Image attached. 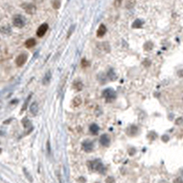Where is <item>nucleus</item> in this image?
Instances as JSON below:
<instances>
[{"mask_svg": "<svg viewBox=\"0 0 183 183\" xmlns=\"http://www.w3.org/2000/svg\"><path fill=\"white\" fill-rule=\"evenodd\" d=\"M100 144L103 146V147H108L110 145V137L108 135H102L101 137H100Z\"/></svg>", "mask_w": 183, "mask_h": 183, "instance_id": "8", "label": "nucleus"}, {"mask_svg": "<svg viewBox=\"0 0 183 183\" xmlns=\"http://www.w3.org/2000/svg\"><path fill=\"white\" fill-rule=\"evenodd\" d=\"M29 110H30V113H31L32 114H34V115L37 114L38 112H39V105H38V104H37L36 102L32 103L31 105H30Z\"/></svg>", "mask_w": 183, "mask_h": 183, "instance_id": "12", "label": "nucleus"}, {"mask_svg": "<svg viewBox=\"0 0 183 183\" xmlns=\"http://www.w3.org/2000/svg\"><path fill=\"white\" fill-rule=\"evenodd\" d=\"M52 7H53V8H55V9L60 8V7H61V1L60 0H54V1L52 2Z\"/></svg>", "mask_w": 183, "mask_h": 183, "instance_id": "22", "label": "nucleus"}, {"mask_svg": "<svg viewBox=\"0 0 183 183\" xmlns=\"http://www.w3.org/2000/svg\"><path fill=\"white\" fill-rule=\"evenodd\" d=\"M50 79H51V72L50 71H47V73L45 74V76H44V78H43V80H42V83L44 84V85L49 84L50 82Z\"/></svg>", "mask_w": 183, "mask_h": 183, "instance_id": "14", "label": "nucleus"}, {"mask_svg": "<svg viewBox=\"0 0 183 183\" xmlns=\"http://www.w3.org/2000/svg\"><path fill=\"white\" fill-rule=\"evenodd\" d=\"M103 97H104L107 102H112L113 100L115 99L116 93H115V92H114L113 89L108 88V89H105V90L103 92Z\"/></svg>", "mask_w": 183, "mask_h": 183, "instance_id": "2", "label": "nucleus"}, {"mask_svg": "<svg viewBox=\"0 0 183 183\" xmlns=\"http://www.w3.org/2000/svg\"><path fill=\"white\" fill-rule=\"evenodd\" d=\"M144 49L146 50H151L152 49H153V43L152 42H150V41H148V42H147L146 44H145V46H144Z\"/></svg>", "mask_w": 183, "mask_h": 183, "instance_id": "21", "label": "nucleus"}, {"mask_svg": "<svg viewBox=\"0 0 183 183\" xmlns=\"http://www.w3.org/2000/svg\"><path fill=\"white\" fill-rule=\"evenodd\" d=\"M82 103V98L80 97V96H76V97H74L73 100H72V104H73V106H75V107L81 105Z\"/></svg>", "mask_w": 183, "mask_h": 183, "instance_id": "17", "label": "nucleus"}, {"mask_svg": "<svg viewBox=\"0 0 183 183\" xmlns=\"http://www.w3.org/2000/svg\"><path fill=\"white\" fill-rule=\"evenodd\" d=\"M27 60H28V55L26 53H21V54L18 55L16 59V64L18 67H21L26 63Z\"/></svg>", "mask_w": 183, "mask_h": 183, "instance_id": "4", "label": "nucleus"}, {"mask_svg": "<svg viewBox=\"0 0 183 183\" xmlns=\"http://www.w3.org/2000/svg\"><path fill=\"white\" fill-rule=\"evenodd\" d=\"M36 45V40L35 39H28L26 42H25V46L28 49H30L32 47H34Z\"/></svg>", "mask_w": 183, "mask_h": 183, "instance_id": "15", "label": "nucleus"}, {"mask_svg": "<svg viewBox=\"0 0 183 183\" xmlns=\"http://www.w3.org/2000/svg\"><path fill=\"white\" fill-rule=\"evenodd\" d=\"M138 132V128L136 126V125H130L127 129H126V133L128 136H134L137 134Z\"/></svg>", "mask_w": 183, "mask_h": 183, "instance_id": "9", "label": "nucleus"}, {"mask_svg": "<svg viewBox=\"0 0 183 183\" xmlns=\"http://www.w3.org/2000/svg\"><path fill=\"white\" fill-rule=\"evenodd\" d=\"M88 166L92 170H93L95 172H98V173H102V174L105 173V167L104 166V164L99 159H96L93 161H89Z\"/></svg>", "mask_w": 183, "mask_h": 183, "instance_id": "1", "label": "nucleus"}, {"mask_svg": "<svg viewBox=\"0 0 183 183\" xmlns=\"http://www.w3.org/2000/svg\"><path fill=\"white\" fill-rule=\"evenodd\" d=\"M47 147H48V153L50 154V142H49V141L47 142Z\"/></svg>", "mask_w": 183, "mask_h": 183, "instance_id": "26", "label": "nucleus"}, {"mask_svg": "<svg viewBox=\"0 0 183 183\" xmlns=\"http://www.w3.org/2000/svg\"><path fill=\"white\" fill-rule=\"evenodd\" d=\"M89 65V62L86 61L85 59H82V66L83 67V68H85V67H87Z\"/></svg>", "mask_w": 183, "mask_h": 183, "instance_id": "24", "label": "nucleus"}, {"mask_svg": "<svg viewBox=\"0 0 183 183\" xmlns=\"http://www.w3.org/2000/svg\"><path fill=\"white\" fill-rule=\"evenodd\" d=\"M22 123L24 125V127H26V128L30 125V122H29V120H28V118H24V119L22 120Z\"/></svg>", "mask_w": 183, "mask_h": 183, "instance_id": "23", "label": "nucleus"}, {"mask_svg": "<svg viewBox=\"0 0 183 183\" xmlns=\"http://www.w3.org/2000/svg\"><path fill=\"white\" fill-rule=\"evenodd\" d=\"M107 76H108V79L110 81H114L116 79V74H115V72L114 71L113 69L108 71V72H107Z\"/></svg>", "mask_w": 183, "mask_h": 183, "instance_id": "19", "label": "nucleus"}, {"mask_svg": "<svg viewBox=\"0 0 183 183\" xmlns=\"http://www.w3.org/2000/svg\"><path fill=\"white\" fill-rule=\"evenodd\" d=\"M143 24H144V23H143V21H142V20H140V19H136V20L134 21V23H133L132 27H133L134 28H142Z\"/></svg>", "mask_w": 183, "mask_h": 183, "instance_id": "18", "label": "nucleus"}, {"mask_svg": "<svg viewBox=\"0 0 183 183\" xmlns=\"http://www.w3.org/2000/svg\"><path fill=\"white\" fill-rule=\"evenodd\" d=\"M106 31H107L106 27H105L104 24H101V25H100V27L98 28V30H97V33H96V35H97V37L101 38V37H103V36H104V35H105Z\"/></svg>", "mask_w": 183, "mask_h": 183, "instance_id": "10", "label": "nucleus"}, {"mask_svg": "<svg viewBox=\"0 0 183 183\" xmlns=\"http://www.w3.org/2000/svg\"><path fill=\"white\" fill-rule=\"evenodd\" d=\"M181 181H182L181 179H175L174 180V182H181Z\"/></svg>", "mask_w": 183, "mask_h": 183, "instance_id": "28", "label": "nucleus"}, {"mask_svg": "<svg viewBox=\"0 0 183 183\" xmlns=\"http://www.w3.org/2000/svg\"><path fill=\"white\" fill-rule=\"evenodd\" d=\"M49 29V25L47 23H44V24H42L39 27L38 30H37V36L41 38L43 37L45 34H46V32L47 30Z\"/></svg>", "mask_w": 183, "mask_h": 183, "instance_id": "6", "label": "nucleus"}, {"mask_svg": "<svg viewBox=\"0 0 183 183\" xmlns=\"http://www.w3.org/2000/svg\"><path fill=\"white\" fill-rule=\"evenodd\" d=\"M106 182H114V179H111V178H108L106 179Z\"/></svg>", "mask_w": 183, "mask_h": 183, "instance_id": "27", "label": "nucleus"}, {"mask_svg": "<svg viewBox=\"0 0 183 183\" xmlns=\"http://www.w3.org/2000/svg\"><path fill=\"white\" fill-rule=\"evenodd\" d=\"M136 0H126L125 1V7L126 8H132L135 5H136Z\"/></svg>", "mask_w": 183, "mask_h": 183, "instance_id": "20", "label": "nucleus"}, {"mask_svg": "<svg viewBox=\"0 0 183 183\" xmlns=\"http://www.w3.org/2000/svg\"><path fill=\"white\" fill-rule=\"evenodd\" d=\"M82 147L85 152H92L93 149V143L90 140H85L82 143Z\"/></svg>", "mask_w": 183, "mask_h": 183, "instance_id": "7", "label": "nucleus"}, {"mask_svg": "<svg viewBox=\"0 0 183 183\" xmlns=\"http://www.w3.org/2000/svg\"><path fill=\"white\" fill-rule=\"evenodd\" d=\"M82 87H83V84H82V82L81 81H78V80L74 81V82H73V88L75 90L81 91L82 89Z\"/></svg>", "mask_w": 183, "mask_h": 183, "instance_id": "16", "label": "nucleus"}, {"mask_svg": "<svg viewBox=\"0 0 183 183\" xmlns=\"http://www.w3.org/2000/svg\"><path fill=\"white\" fill-rule=\"evenodd\" d=\"M0 32L4 35H9L11 33V28H10L9 25H3L1 28H0Z\"/></svg>", "mask_w": 183, "mask_h": 183, "instance_id": "11", "label": "nucleus"}, {"mask_svg": "<svg viewBox=\"0 0 183 183\" xmlns=\"http://www.w3.org/2000/svg\"><path fill=\"white\" fill-rule=\"evenodd\" d=\"M22 7H23V9L25 10V11H26L28 14H29V15H33V14H35V12H36V6L33 5V4H30V3H28V4H23V5H22Z\"/></svg>", "mask_w": 183, "mask_h": 183, "instance_id": "5", "label": "nucleus"}, {"mask_svg": "<svg viewBox=\"0 0 183 183\" xmlns=\"http://www.w3.org/2000/svg\"><path fill=\"white\" fill-rule=\"evenodd\" d=\"M121 2H122V0H114V6H115L116 7H120Z\"/></svg>", "mask_w": 183, "mask_h": 183, "instance_id": "25", "label": "nucleus"}, {"mask_svg": "<svg viewBox=\"0 0 183 183\" xmlns=\"http://www.w3.org/2000/svg\"><path fill=\"white\" fill-rule=\"evenodd\" d=\"M26 24V19L23 16L21 15H16L13 17V25L17 28H23Z\"/></svg>", "mask_w": 183, "mask_h": 183, "instance_id": "3", "label": "nucleus"}, {"mask_svg": "<svg viewBox=\"0 0 183 183\" xmlns=\"http://www.w3.org/2000/svg\"><path fill=\"white\" fill-rule=\"evenodd\" d=\"M90 132L93 134V135H97L98 132H99V126L96 125V124H92L90 125V128H89Z\"/></svg>", "mask_w": 183, "mask_h": 183, "instance_id": "13", "label": "nucleus"}]
</instances>
